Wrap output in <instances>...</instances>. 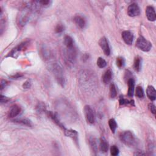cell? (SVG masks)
Here are the masks:
<instances>
[{"instance_id":"obj_28","label":"cell","mask_w":156,"mask_h":156,"mask_svg":"<svg viewBox=\"0 0 156 156\" xmlns=\"http://www.w3.org/2000/svg\"><path fill=\"white\" fill-rule=\"evenodd\" d=\"M119 149L118 147L114 145L112 146H111L110 148V154L113 156H116L119 154Z\"/></svg>"},{"instance_id":"obj_18","label":"cell","mask_w":156,"mask_h":156,"mask_svg":"<svg viewBox=\"0 0 156 156\" xmlns=\"http://www.w3.org/2000/svg\"><path fill=\"white\" fill-rule=\"evenodd\" d=\"M99 148H100V149H101V152L104 153H105L108 151L109 144L104 138H101V142H100V144H99Z\"/></svg>"},{"instance_id":"obj_22","label":"cell","mask_w":156,"mask_h":156,"mask_svg":"<svg viewBox=\"0 0 156 156\" xmlns=\"http://www.w3.org/2000/svg\"><path fill=\"white\" fill-rule=\"evenodd\" d=\"M119 103L120 105H127V104H131L134 105V101L133 100H128L125 99L122 96H120V99H119Z\"/></svg>"},{"instance_id":"obj_21","label":"cell","mask_w":156,"mask_h":156,"mask_svg":"<svg viewBox=\"0 0 156 156\" xmlns=\"http://www.w3.org/2000/svg\"><path fill=\"white\" fill-rule=\"evenodd\" d=\"M89 143L92 148V149L94 153L98 152V144L96 143V140L93 137H91L89 139Z\"/></svg>"},{"instance_id":"obj_31","label":"cell","mask_w":156,"mask_h":156,"mask_svg":"<svg viewBox=\"0 0 156 156\" xmlns=\"http://www.w3.org/2000/svg\"><path fill=\"white\" fill-rule=\"evenodd\" d=\"M149 110L151 111V113L153 114L154 115L156 113V109H155V106L154 105V104L151 103L149 104Z\"/></svg>"},{"instance_id":"obj_19","label":"cell","mask_w":156,"mask_h":156,"mask_svg":"<svg viewBox=\"0 0 156 156\" xmlns=\"http://www.w3.org/2000/svg\"><path fill=\"white\" fill-rule=\"evenodd\" d=\"M64 43L65 47H71L75 46V43L73 38L70 36H65L64 40Z\"/></svg>"},{"instance_id":"obj_5","label":"cell","mask_w":156,"mask_h":156,"mask_svg":"<svg viewBox=\"0 0 156 156\" xmlns=\"http://www.w3.org/2000/svg\"><path fill=\"white\" fill-rule=\"evenodd\" d=\"M84 114L87 122L89 124H93L94 122V114L93 110L90 105H86L84 107Z\"/></svg>"},{"instance_id":"obj_25","label":"cell","mask_w":156,"mask_h":156,"mask_svg":"<svg viewBox=\"0 0 156 156\" xmlns=\"http://www.w3.org/2000/svg\"><path fill=\"white\" fill-rule=\"evenodd\" d=\"M97 65L100 68H104L107 66V62L102 57H99L97 60Z\"/></svg>"},{"instance_id":"obj_23","label":"cell","mask_w":156,"mask_h":156,"mask_svg":"<svg viewBox=\"0 0 156 156\" xmlns=\"http://www.w3.org/2000/svg\"><path fill=\"white\" fill-rule=\"evenodd\" d=\"M109 127H110L111 131H112L114 133L116 131V128H117V123H116V121L113 118L109 120Z\"/></svg>"},{"instance_id":"obj_12","label":"cell","mask_w":156,"mask_h":156,"mask_svg":"<svg viewBox=\"0 0 156 156\" xmlns=\"http://www.w3.org/2000/svg\"><path fill=\"white\" fill-rule=\"evenodd\" d=\"M21 112V108L17 105H14L11 107L9 112V118H15Z\"/></svg>"},{"instance_id":"obj_2","label":"cell","mask_w":156,"mask_h":156,"mask_svg":"<svg viewBox=\"0 0 156 156\" xmlns=\"http://www.w3.org/2000/svg\"><path fill=\"white\" fill-rule=\"evenodd\" d=\"M120 138L122 143H123L126 146L131 147L135 146L137 142L135 135L131 131H125L121 133Z\"/></svg>"},{"instance_id":"obj_15","label":"cell","mask_w":156,"mask_h":156,"mask_svg":"<svg viewBox=\"0 0 156 156\" xmlns=\"http://www.w3.org/2000/svg\"><path fill=\"white\" fill-rule=\"evenodd\" d=\"M112 77V72L110 70H108L105 72L103 76V81L105 84L109 83Z\"/></svg>"},{"instance_id":"obj_34","label":"cell","mask_w":156,"mask_h":156,"mask_svg":"<svg viewBox=\"0 0 156 156\" xmlns=\"http://www.w3.org/2000/svg\"><path fill=\"white\" fill-rule=\"evenodd\" d=\"M8 82L6 81L5 80H1V83H0V88H1V90H2L5 87V86H6L8 85Z\"/></svg>"},{"instance_id":"obj_30","label":"cell","mask_w":156,"mask_h":156,"mask_svg":"<svg viewBox=\"0 0 156 156\" xmlns=\"http://www.w3.org/2000/svg\"><path fill=\"white\" fill-rule=\"evenodd\" d=\"M65 30V26L62 24H58L55 28V31L57 33H61Z\"/></svg>"},{"instance_id":"obj_20","label":"cell","mask_w":156,"mask_h":156,"mask_svg":"<svg viewBox=\"0 0 156 156\" xmlns=\"http://www.w3.org/2000/svg\"><path fill=\"white\" fill-rule=\"evenodd\" d=\"M14 121L16 123H18L21 124L22 125H25L28 127H31L32 126V122L31 121L26 118H21V119H16L14 120Z\"/></svg>"},{"instance_id":"obj_3","label":"cell","mask_w":156,"mask_h":156,"mask_svg":"<svg viewBox=\"0 0 156 156\" xmlns=\"http://www.w3.org/2000/svg\"><path fill=\"white\" fill-rule=\"evenodd\" d=\"M65 48H66L65 50L64 55L66 60L70 64H75L77 56V53L75 46Z\"/></svg>"},{"instance_id":"obj_24","label":"cell","mask_w":156,"mask_h":156,"mask_svg":"<svg viewBox=\"0 0 156 156\" xmlns=\"http://www.w3.org/2000/svg\"><path fill=\"white\" fill-rule=\"evenodd\" d=\"M117 91L114 83H111L110 86V96L111 98H115L116 96Z\"/></svg>"},{"instance_id":"obj_29","label":"cell","mask_w":156,"mask_h":156,"mask_svg":"<svg viewBox=\"0 0 156 156\" xmlns=\"http://www.w3.org/2000/svg\"><path fill=\"white\" fill-rule=\"evenodd\" d=\"M38 2L39 4L40 5V6L45 7V8L48 7L52 3L51 1H49V0H42V1H38Z\"/></svg>"},{"instance_id":"obj_27","label":"cell","mask_w":156,"mask_h":156,"mask_svg":"<svg viewBox=\"0 0 156 156\" xmlns=\"http://www.w3.org/2000/svg\"><path fill=\"white\" fill-rule=\"evenodd\" d=\"M116 65L118 66L119 68H122V67H123L125 65V60L123 57H118V58H116Z\"/></svg>"},{"instance_id":"obj_4","label":"cell","mask_w":156,"mask_h":156,"mask_svg":"<svg viewBox=\"0 0 156 156\" xmlns=\"http://www.w3.org/2000/svg\"><path fill=\"white\" fill-rule=\"evenodd\" d=\"M136 47L143 51L148 52L151 50L152 44L145 38H144L143 36H140L137 40Z\"/></svg>"},{"instance_id":"obj_14","label":"cell","mask_w":156,"mask_h":156,"mask_svg":"<svg viewBox=\"0 0 156 156\" xmlns=\"http://www.w3.org/2000/svg\"><path fill=\"white\" fill-rule=\"evenodd\" d=\"M146 94L149 99L151 101H155L156 98V91L153 86H149L148 87L146 90Z\"/></svg>"},{"instance_id":"obj_35","label":"cell","mask_w":156,"mask_h":156,"mask_svg":"<svg viewBox=\"0 0 156 156\" xmlns=\"http://www.w3.org/2000/svg\"><path fill=\"white\" fill-rule=\"evenodd\" d=\"M23 75L21 74V73H16L15 74V75H13L11 76V77H12V79H19V78H21L23 77Z\"/></svg>"},{"instance_id":"obj_16","label":"cell","mask_w":156,"mask_h":156,"mask_svg":"<svg viewBox=\"0 0 156 156\" xmlns=\"http://www.w3.org/2000/svg\"><path fill=\"white\" fill-rule=\"evenodd\" d=\"M64 130L65 134L66 136L72 138L73 139V140H75V141L77 142L78 134H77V132L76 131L72 130V129H66V128H65Z\"/></svg>"},{"instance_id":"obj_17","label":"cell","mask_w":156,"mask_h":156,"mask_svg":"<svg viewBox=\"0 0 156 156\" xmlns=\"http://www.w3.org/2000/svg\"><path fill=\"white\" fill-rule=\"evenodd\" d=\"M142 59L140 57L137 56L135 57L134 60V63H133V68L134 70L139 72L142 69Z\"/></svg>"},{"instance_id":"obj_33","label":"cell","mask_w":156,"mask_h":156,"mask_svg":"<svg viewBox=\"0 0 156 156\" xmlns=\"http://www.w3.org/2000/svg\"><path fill=\"white\" fill-rule=\"evenodd\" d=\"M9 100H10V99L8 97L3 96V94H1V104L6 103L9 101Z\"/></svg>"},{"instance_id":"obj_8","label":"cell","mask_w":156,"mask_h":156,"mask_svg":"<svg viewBox=\"0 0 156 156\" xmlns=\"http://www.w3.org/2000/svg\"><path fill=\"white\" fill-rule=\"evenodd\" d=\"M121 36L122 40L125 42L126 44L128 45H131L133 40V35L131 31H125L122 32Z\"/></svg>"},{"instance_id":"obj_32","label":"cell","mask_w":156,"mask_h":156,"mask_svg":"<svg viewBox=\"0 0 156 156\" xmlns=\"http://www.w3.org/2000/svg\"><path fill=\"white\" fill-rule=\"evenodd\" d=\"M31 87V82L30 81H26L23 84V87L25 89L30 88Z\"/></svg>"},{"instance_id":"obj_9","label":"cell","mask_w":156,"mask_h":156,"mask_svg":"<svg viewBox=\"0 0 156 156\" xmlns=\"http://www.w3.org/2000/svg\"><path fill=\"white\" fill-rule=\"evenodd\" d=\"M27 44H28V42H24L23 43L19 44L17 47H16L15 48H14L12 50V51H11L9 53V55H8V56L13 57L16 58L15 55L17 54L19 52L22 51V50L25 49V48H26V46H27Z\"/></svg>"},{"instance_id":"obj_10","label":"cell","mask_w":156,"mask_h":156,"mask_svg":"<svg viewBox=\"0 0 156 156\" xmlns=\"http://www.w3.org/2000/svg\"><path fill=\"white\" fill-rule=\"evenodd\" d=\"M146 15L150 21H154L156 19V14L155 9L152 6H148L146 9Z\"/></svg>"},{"instance_id":"obj_6","label":"cell","mask_w":156,"mask_h":156,"mask_svg":"<svg viewBox=\"0 0 156 156\" xmlns=\"http://www.w3.org/2000/svg\"><path fill=\"white\" fill-rule=\"evenodd\" d=\"M140 14V9L137 4L132 3L127 8V14L131 17L138 16Z\"/></svg>"},{"instance_id":"obj_1","label":"cell","mask_w":156,"mask_h":156,"mask_svg":"<svg viewBox=\"0 0 156 156\" xmlns=\"http://www.w3.org/2000/svg\"><path fill=\"white\" fill-rule=\"evenodd\" d=\"M50 69L53 72L57 82L61 86L64 87L66 84V79L62 66L59 64L55 62L50 65Z\"/></svg>"},{"instance_id":"obj_7","label":"cell","mask_w":156,"mask_h":156,"mask_svg":"<svg viewBox=\"0 0 156 156\" xmlns=\"http://www.w3.org/2000/svg\"><path fill=\"white\" fill-rule=\"evenodd\" d=\"M99 44L105 55H109L110 54V48L108 40L106 38L103 37L100 39L99 41Z\"/></svg>"},{"instance_id":"obj_26","label":"cell","mask_w":156,"mask_h":156,"mask_svg":"<svg viewBox=\"0 0 156 156\" xmlns=\"http://www.w3.org/2000/svg\"><path fill=\"white\" fill-rule=\"evenodd\" d=\"M135 95L139 98H142L144 97V92L143 89L142 87L138 86L135 90Z\"/></svg>"},{"instance_id":"obj_13","label":"cell","mask_w":156,"mask_h":156,"mask_svg":"<svg viewBox=\"0 0 156 156\" xmlns=\"http://www.w3.org/2000/svg\"><path fill=\"white\" fill-rule=\"evenodd\" d=\"M74 21L76 25L81 29L84 28L86 26V22L85 18L81 15H76L74 18Z\"/></svg>"},{"instance_id":"obj_11","label":"cell","mask_w":156,"mask_h":156,"mask_svg":"<svg viewBox=\"0 0 156 156\" xmlns=\"http://www.w3.org/2000/svg\"><path fill=\"white\" fill-rule=\"evenodd\" d=\"M128 85V92L127 95L129 97H132L134 93V88H135V81L133 78H130L127 80Z\"/></svg>"}]
</instances>
